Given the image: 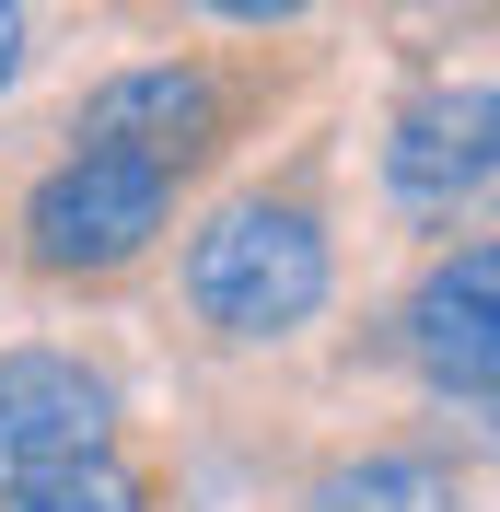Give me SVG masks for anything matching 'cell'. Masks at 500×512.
I'll return each mask as SVG.
<instances>
[{"instance_id":"cell-4","label":"cell","mask_w":500,"mask_h":512,"mask_svg":"<svg viewBox=\"0 0 500 512\" xmlns=\"http://www.w3.org/2000/svg\"><path fill=\"white\" fill-rule=\"evenodd\" d=\"M489 163H500V94L489 82H442V94H419L396 117V140H384V198H396L407 222H454L477 187H489Z\"/></svg>"},{"instance_id":"cell-8","label":"cell","mask_w":500,"mask_h":512,"mask_svg":"<svg viewBox=\"0 0 500 512\" xmlns=\"http://www.w3.org/2000/svg\"><path fill=\"white\" fill-rule=\"evenodd\" d=\"M0 512H152V489H140V466H117V454H70V466L0 478Z\"/></svg>"},{"instance_id":"cell-9","label":"cell","mask_w":500,"mask_h":512,"mask_svg":"<svg viewBox=\"0 0 500 512\" xmlns=\"http://www.w3.org/2000/svg\"><path fill=\"white\" fill-rule=\"evenodd\" d=\"M24 59H35V12H24V0H0V94L24 82Z\"/></svg>"},{"instance_id":"cell-3","label":"cell","mask_w":500,"mask_h":512,"mask_svg":"<svg viewBox=\"0 0 500 512\" xmlns=\"http://www.w3.org/2000/svg\"><path fill=\"white\" fill-rule=\"evenodd\" d=\"M221 128H233V94H221V70H198V59H140V70H117V82L82 105V140H94V152H140V163H163V175L210 163Z\"/></svg>"},{"instance_id":"cell-1","label":"cell","mask_w":500,"mask_h":512,"mask_svg":"<svg viewBox=\"0 0 500 512\" xmlns=\"http://www.w3.org/2000/svg\"><path fill=\"white\" fill-rule=\"evenodd\" d=\"M326 280H338V256L303 198H233L187 245V303L210 338H291L326 303Z\"/></svg>"},{"instance_id":"cell-10","label":"cell","mask_w":500,"mask_h":512,"mask_svg":"<svg viewBox=\"0 0 500 512\" xmlns=\"http://www.w3.org/2000/svg\"><path fill=\"white\" fill-rule=\"evenodd\" d=\"M198 12H221V24H291V12H314V0H198Z\"/></svg>"},{"instance_id":"cell-7","label":"cell","mask_w":500,"mask_h":512,"mask_svg":"<svg viewBox=\"0 0 500 512\" xmlns=\"http://www.w3.org/2000/svg\"><path fill=\"white\" fill-rule=\"evenodd\" d=\"M314 512H466V478L442 454H361L338 478H314Z\"/></svg>"},{"instance_id":"cell-2","label":"cell","mask_w":500,"mask_h":512,"mask_svg":"<svg viewBox=\"0 0 500 512\" xmlns=\"http://www.w3.org/2000/svg\"><path fill=\"white\" fill-rule=\"evenodd\" d=\"M175 222V175L140 152H82L47 163V187L24 198V256L47 268V280H105V268H128V256H152V233Z\"/></svg>"},{"instance_id":"cell-5","label":"cell","mask_w":500,"mask_h":512,"mask_svg":"<svg viewBox=\"0 0 500 512\" xmlns=\"http://www.w3.org/2000/svg\"><path fill=\"white\" fill-rule=\"evenodd\" d=\"M105 431H117V384L82 350H0V478L105 454Z\"/></svg>"},{"instance_id":"cell-6","label":"cell","mask_w":500,"mask_h":512,"mask_svg":"<svg viewBox=\"0 0 500 512\" xmlns=\"http://www.w3.org/2000/svg\"><path fill=\"white\" fill-rule=\"evenodd\" d=\"M407 361H419L431 396H454V408H489L500 396V256L489 245L442 256L431 280H419V303H407Z\"/></svg>"}]
</instances>
